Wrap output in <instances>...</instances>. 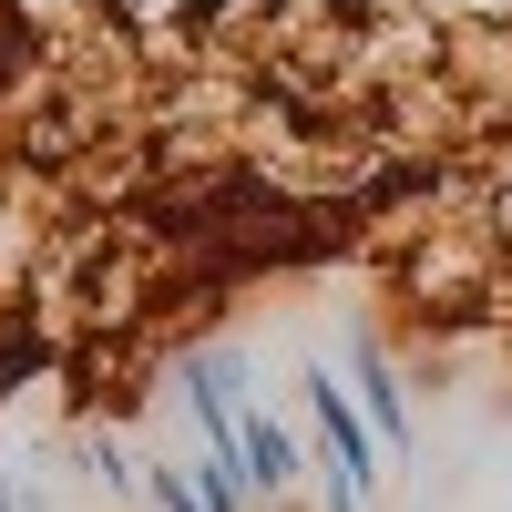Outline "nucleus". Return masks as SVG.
<instances>
[{"instance_id":"6","label":"nucleus","mask_w":512,"mask_h":512,"mask_svg":"<svg viewBox=\"0 0 512 512\" xmlns=\"http://www.w3.org/2000/svg\"><path fill=\"white\" fill-rule=\"evenodd\" d=\"M41 359H52V338H41L31 318H11V328H0V410H11L31 379H41Z\"/></svg>"},{"instance_id":"5","label":"nucleus","mask_w":512,"mask_h":512,"mask_svg":"<svg viewBox=\"0 0 512 512\" xmlns=\"http://www.w3.org/2000/svg\"><path fill=\"white\" fill-rule=\"evenodd\" d=\"M185 472H195V502H205V512H256L246 461H236V451H205V441H195V461H185Z\"/></svg>"},{"instance_id":"2","label":"nucleus","mask_w":512,"mask_h":512,"mask_svg":"<svg viewBox=\"0 0 512 512\" xmlns=\"http://www.w3.org/2000/svg\"><path fill=\"white\" fill-rule=\"evenodd\" d=\"M338 379H349L359 420L379 431V451L410 461V451H420V420H410V379H400V359H390V349H379V328H349V369H338Z\"/></svg>"},{"instance_id":"1","label":"nucleus","mask_w":512,"mask_h":512,"mask_svg":"<svg viewBox=\"0 0 512 512\" xmlns=\"http://www.w3.org/2000/svg\"><path fill=\"white\" fill-rule=\"evenodd\" d=\"M297 410H308V482H318V512H379V482H390V451L359 420L338 359H297Z\"/></svg>"},{"instance_id":"3","label":"nucleus","mask_w":512,"mask_h":512,"mask_svg":"<svg viewBox=\"0 0 512 512\" xmlns=\"http://www.w3.org/2000/svg\"><path fill=\"white\" fill-rule=\"evenodd\" d=\"M175 390H185V410H195V441L205 451H236V410L256 400V369H246V349H195L175 359Z\"/></svg>"},{"instance_id":"4","label":"nucleus","mask_w":512,"mask_h":512,"mask_svg":"<svg viewBox=\"0 0 512 512\" xmlns=\"http://www.w3.org/2000/svg\"><path fill=\"white\" fill-rule=\"evenodd\" d=\"M236 461H246V492H256V512H267L277 492H297V482H308V441H297L287 420H277V400H267V390H256V400L236 410Z\"/></svg>"},{"instance_id":"7","label":"nucleus","mask_w":512,"mask_h":512,"mask_svg":"<svg viewBox=\"0 0 512 512\" xmlns=\"http://www.w3.org/2000/svg\"><path fill=\"white\" fill-rule=\"evenodd\" d=\"M144 502H154V512H205V502H195V472H185V451H144Z\"/></svg>"},{"instance_id":"8","label":"nucleus","mask_w":512,"mask_h":512,"mask_svg":"<svg viewBox=\"0 0 512 512\" xmlns=\"http://www.w3.org/2000/svg\"><path fill=\"white\" fill-rule=\"evenodd\" d=\"M0 512H41V502H31V492L11 482V451H0Z\"/></svg>"}]
</instances>
